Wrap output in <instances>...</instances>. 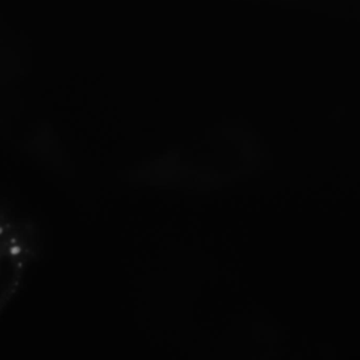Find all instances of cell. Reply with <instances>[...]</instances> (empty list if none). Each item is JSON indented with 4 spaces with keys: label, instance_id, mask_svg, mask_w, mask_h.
<instances>
[{
    "label": "cell",
    "instance_id": "6da1fadb",
    "mask_svg": "<svg viewBox=\"0 0 360 360\" xmlns=\"http://www.w3.org/2000/svg\"><path fill=\"white\" fill-rule=\"evenodd\" d=\"M39 252L36 226L27 218L0 209V316L16 299Z\"/></svg>",
    "mask_w": 360,
    "mask_h": 360
}]
</instances>
